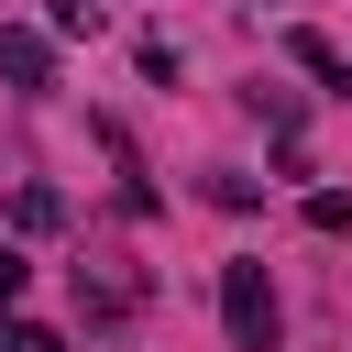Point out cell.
Instances as JSON below:
<instances>
[{
    "label": "cell",
    "instance_id": "cell-1",
    "mask_svg": "<svg viewBox=\"0 0 352 352\" xmlns=\"http://www.w3.org/2000/svg\"><path fill=\"white\" fill-rule=\"evenodd\" d=\"M220 330H231V352H275V286H264V264H220Z\"/></svg>",
    "mask_w": 352,
    "mask_h": 352
},
{
    "label": "cell",
    "instance_id": "cell-2",
    "mask_svg": "<svg viewBox=\"0 0 352 352\" xmlns=\"http://www.w3.org/2000/svg\"><path fill=\"white\" fill-rule=\"evenodd\" d=\"M0 77H11L22 99H44V88H55V44H44L33 22H0Z\"/></svg>",
    "mask_w": 352,
    "mask_h": 352
},
{
    "label": "cell",
    "instance_id": "cell-3",
    "mask_svg": "<svg viewBox=\"0 0 352 352\" xmlns=\"http://www.w3.org/2000/svg\"><path fill=\"white\" fill-rule=\"evenodd\" d=\"M286 55H297V77H319L330 99H352V55H341L330 33H286Z\"/></svg>",
    "mask_w": 352,
    "mask_h": 352
},
{
    "label": "cell",
    "instance_id": "cell-4",
    "mask_svg": "<svg viewBox=\"0 0 352 352\" xmlns=\"http://www.w3.org/2000/svg\"><path fill=\"white\" fill-rule=\"evenodd\" d=\"M11 231H22V242L66 231V198H55V187H11Z\"/></svg>",
    "mask_w": 352,
    "mask_h": 352
},
{
    "label": "cell",
    "instance_id": "cell-5",
    "mask_svg": "<svg viewBox=\"0 0 352 352\" xmlns=\"http://www.w3.org/2000/svg\"><path fill=\"white\" fill-rule=\"evenodd\" d=\"M308 231L341 242V231H352V187H308Z\"/></svg>",
    "mask_w": 352,
    "mask_h": 352
},
{
    "label": "cell",
    "instance_id": "cell-6",
    "mask_svg": "<svg viewBox=\"0 0 352 352\" xmlns=\"http://www.w3.org/2000/svg\"><path fill=\"white\" fill-rule=\"evenodd\" d=\"M22 286H33V253H11V242H0V308H11Z\"/></svg>",
    "mask_w": 352,
    "mask_h": 352
},
{
    "label": "cell",
    "instance_id": "cell-7",
    "mask_svg": "<svg viewBox=\"0 0 352 352\" xmlns=\"http://www.w3.org/2000/svg\"><path fill=\"white\" fill-rule=\"evenodd\" d=\"M11 352H66V330H44V319H22V330H11Z\"/></svg>",
    "mask_w": 352,
    "mask_h": 352
}]
</instances>
